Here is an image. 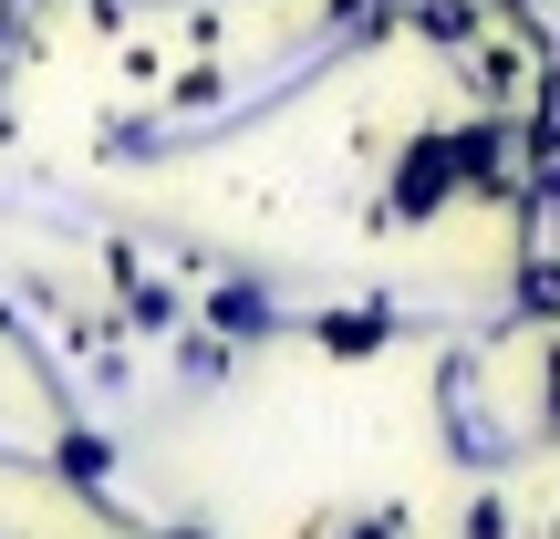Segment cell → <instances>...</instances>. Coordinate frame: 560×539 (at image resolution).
I'll return each mask as SVG.
<instances>
[{"label":"cell","instance_id":"cell-4","mask_svg":"<svg viewBox=\"0 0 560 539\" xmlns=\"http://www.w3.org/2000/svg\"><path fill=\"white\" fill-rule=\"evenodd\" d=\"M550 425H560V342H550Z\"/></svg>","mask_w":560,"mask_h":539},{"label":"cell","instance_id":"cell-1","mask_svg":"<svg viewBox=\"0 0 560 539\" xmlns=\"http://www.w3.org/2000/svg\"><path fill=\"white\" fill-rule=\"evenodd\" d=\"M384 332H395L384 312H332V321H322V342H332V353H363V342H384Z\"/></svg>","mask_w":560,"mask_h":539},{"label":"cell","instance_id":"cell-2","mask_svg":"<svg viewBox=\"0 0 560 539\" xmlns=\"http://www.w3.org/2000/svg\"><path fill=\"white\" fill-rule=\"evenodd\" d=\"M104 467H115L104 436H62V478H73V488H104Z\"/></svg>","mask_w":560,"mask_h":539},{"label":"cell","instance_id":"cell-5","mask_svg":"<svg viewBox=\"0 0 560 539\" xmlns=\"http://www.w3.org/2000/svg\"><path fill=\"white\" fill-rule=\"evenodd\" d=\"M374 11H384V0H342V21H374Z\"/></svg>","mask_w":560,"mask_h":539},{"label":"cell","instance_id":"cell-3","mask_svg":"<svg viewBox=\"0 0 560 539\" xmlns=\"http://www.w3.org/2000/svg\"><path fill=\"white\" fill-rule=\"evenodd\" d=\"M467 539H509V508H499V499H478V508H467Z\"/></svg>","mask_w":560,"mask_h":539}]
</instances>
